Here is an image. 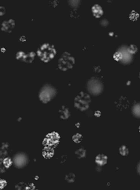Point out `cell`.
<instances>
[{
	"label": "cell",
	"instance_id": "7",
	"mask_svg": "<svg viewBox=\"0 0 140 190\" xmlns=\"http://www.w3.org/2000/svg\"><path fill=\"white\" fill-rule=\"evenodd\" d=\"M29 162V158L24 152H18L12 159V163L17 169H23Z\"/></svg>",
	"mask_w": 140,
	"mask_h": 190
},
{
	"label": "cell",
	"instance_id": "25",
	"mask_svg": "<svg viewBox=\"0 0 140 190\" xmlns=\"http://www.w3.org/2000/svg\"><path fill=\"white\" fill-rule=\"evenodd\" d=\"M113 34H114V33L113 32H109V35L110 36V37H112V36H113Z\"/></svg>",
	"mask_w": 140,
	"mask_h": 190
},
{
	"label": "cell",
	"instance_id": "12",
	"mask_svg": "<svg viewBox=\"0 0 140 190\" xmlns=\"http://www.w3.org/2000/svg\"><path fill=\"white\" fill-rule=\"evenodd\" d=\"M107 161H108V157L106 155H102V154L98 155L95 158V163L99 167L105 166V164L107 163Z\"/></svg>",
	"mask_w": 140,
	"mask_h": 190
},
{
	"label": "cell",
	"instance_id": "3",
	"mask_svg": "<svg viewBox=\"0 0 140 190\" xmlns=\"http://www.w3.org/2000/svg\"><path fill=\"white\" fill-rule=\"evenodd\" d=\"M88 93L93 96H99L104 91V85L102 80L97 77L90 78L86 84Z\"/></svg>",
	"mask_w": 140,
	"mask_h": 190
},
{
	"label": "cell",
	"instance_id": "14",
	"mask_svg": "<svg viewBox=\"0 0 140 190\" xmlns=\"http://www.w3.org/2000/svg\"><path fill=\"white\" fill-rule=\"evenodd\" d=\"M131 113L135 117L140 119V103H136L133 105L131 108Z\"/></svg>",
	"mask_w": 140,
	"mask_h": 190
},
{
	"label": "cell",
	"instance_id": "6",
	"mask_svg": "<svg viewBox=\"0 0 140 190\" xmlns=\"http://www.w3.org/2000/svg\"><path fill=\"white\" fill-rule=\"evenodd\" d=\"M75 64V59L70 53L65 52L58 59V67L62 71L71 70Z\"/></svg>",
	"mask_w": 140,
	"mask_h": 190
},
{
	"label": "cell",
	"instance_id": "10",
	"mask_svg": "<svg viewBox=\"0 0 140 190\" xmlns=\"http://www.w3.org/2000/svg\"><path fill=\"white\" fill-rule=\"evenodd\" d=\"M15 27V21L13 19L4 21L2 23V31L5 32H11L12 30L14 29Z\"/></svg>",
	"mask_w": 140,
	"mask_h": 190
},
{
	"label": "cell",
	"instance_id": "26",
	"mask_svg": "<svg viewBox=\"0 0 140 190\" xmlns=\"http://www.w3.org/2000/svg\"><path fill=\"white\" fill-rule=\"evenodd\" d=\"M130 84H131V82H130V81H128V83H127V85H130Z\"/></svg>",
	"mask_w": 140,
	"mask_h": 190
},
{
	"label": "cell",
	"instance_id": "24",
	"mask_svg": "<svg viewBox=\"0 0 140 190\" xmlns=\"http://www.w3.org/2000/svg\"><path fill=\"white\" fill-rule=\"evenodd\" d=\"M137 172L140 175V161L138 163V166H137Z\"/></svg>",
	"mask_w": 140,
	"mask_h": 190
},
{
	"label": "cell",
	"instance_id": "16",
	"mask_svg": "<svg viewBox=\"0 0 140 190\" xmlns=\"http://www.w3.org/2000/svg\"><path fill=\"white\" fill-rule=\"evenodd\" d=\"M86 155H87V151L86 150L84 149V148H80L76 151V155L79 158H83L86 157Z\"/></svg>",
	"mask_w": 140,
	"mask_h": 190
},
{
	"label": "cell",
	"instance_id": "21",
	"mask_svg": "<svg viewBox=\"0 0 140 190\" xmlns=\"http://www.w3.org/2000/svg\"><path fill=\"white\" fill-rule=\"evenodd\" d=\"M65 181H68L69 183H72V182L75 181V175L72 173H70L65 176Z\"/></svg>",
	"mask_w": 140,
	"mask_h": 190
},
{
	"label": "cell",
	"instance_id": "8",
	"mask_svg": "<svg viewBox=\"0 0 140 190\" xmlns=\"http://www.w3.org/2000/svg\"><path fill=\"white\" fill-rule=\"evenodd\" d=\"M35 53L34 52H29V53H24L23 51H20L16 54V59L19 61L24 62L27 64L32 63L34 59H35Z\"/></svg>",
	"mask_w": 140,
	"mask_h": 190
},
{
	"label": "cell",
	"instance_id": "23",
	"mask_svg": "<svg viewBox=\"0 0 140 190\" xmlns=\"http://www.w3.org/2000/svg\"><path fill=\"white\" fill-rule=\"evenodd\" d=\"M0 12H1V13H0V15H1V16L5 14V8H4L3 6H1V7H0Z\"/></svg>",
	"mask_w": 140,
	"mask_h": 190
},
{
	"label": "cell",
	"instance_id": "20",
	"mask_svg": "<svg viewBox=\"0 0 140 190\" xmlns=\"http://www.w3.org/2000/svg\"><path fill=\"white\" fill-rule=\"evenodd\" d=\"M139 18V15L138 14L137 12L135 11H131L129 15V18L131 21H136L138 18Z\"/></svg>",
	"mask_w": 140,
	"mask_h": 190
},
{
	"label": "cell",
	"instance_id": "5",
	"mask_svg": "<svg viewBox=\"0 0 140 190\" xmlns=\"http://www.w3.org/2000/svg\"><path fill=\"white\" fill-rule=\"evenodd\" d=\"M91 99L90 94L85 92H80L74 99V106L80 111L88 110L90 105Z\"/></svg>",
	"mask_w": 140,
	"mask_h": 190
},
{
	"label": "cell",
	"instance_id": "19",
	"mask_svg": "<svg viewBox=\"0 0 140 190\" xmlns=\"http://www.w3.org/2000/svg\"><path fill=\"white\" fill-rule=\"evenodd\" d=\"M83 140V136H82L81 135L79 134V133H77V134H75L73 136V140L76 143H80Z\"/></svg>",
	"mask_w": 140,
	"mask_h": 190
},
{
	"label": "cell",
	"instance_id": "11",
	"mask_svg": "<svg viewBox=\"0 0 140 190\" xmlns=\"http://www.w3.org/2000/svg\"><path fill=\"white\" fill-rule=\"evenodd\" d=\"M91 12H92L94 17L96 18H100L104 14V10L99 4H94L91 7Z\"/></svg>",
	"mask_w": 140,
	"mask_h": 190
},
{
	"label": "cell",
	"instance_id": "2",
	"mask_svg": "<svg viewBox=\"0 0 140 190\" xmlns=\"http://www.w3.org/2000/svg\"><path fill=\"white\" fill-rule=\"evenodd\" d=\"M113 59L121 64L129 65L133 61L134 56L129 52L128 46L124 44L122 46H120L116 51V53H114Z\"/></svg>",
	"mask_w": 140,
	"mask_h": 190
},
{
	"label": "cell",
	"instance_id": "15",
	"mask_svg": "<svg viewBox=\"0 0 140 190\" xmlns=\"http://www.w3.org/2000/svg\"><path fill=\"white\" fill-rule=\"evenodd\" d=\"M68 4L73 10H76L79 8L81 4V0H68Z\"/></svg>",
	"mask_w": 140,
	"mask_h": 190
},
{
	"label": "cell",
	"instance_id": "9",
	"mask_svg": "<svg viewBox=\"0 0 140 190\" xmlns=\"http://www.w3.org/2000/svg\"><path fill=\"white\" fill-rule=\"evenodd\" d=\"M59 140H60V136L57 132H51L50 134L47 135L45 140H44V143L47 144V146H52L58 143Z\"/></svg>",
	"mask_w": 140,
	"mask_h": 190
},
{
	"label": "cell",
	"instance_id": "4",
	"mask_svg": "<svg viewBox=\"0 0 140 190\" xmlns=\"http://www.w3.org/2000/svg\"><path fill=\"white\" fill-rule=\"evenodd\" d=\"M57 90L50 84H44L39 92V98L44 104L51 102L57 96Z\"/></svg>",
	"mask_w": 140,
	"mask_h": 190
},
{
	"label": "cell",
	"instance_id": "27",
	"mask_svg": "<svg viewBox=\"0 0 140 190\" xmlns=\"http://www.w3.org/2000/svg\"><path fill=\"white\" fill-rule=\"evenodd\" d=\"M2 52H3V53H4V52H5V48H2Z\"/></svg>",
	"mask_w": 140,
	"mask_h": 190
},
{
	"label": "cell",
	"instance_id": "22",
	"mask_svg": "<svg viewBox=\"0 0 140 190\" xmlns=\"http://www.w3.org/2000/svg\"><path fill=\"white\" fill-rule=\"evenodd\" d=\"M100 24H101V26L103 27H107L109 25V21L107 19H102L100 21Z\"/></svg>",
	"mask_w": 140,
	"mask_h": 190
},
{
	"label": "cell",
	"instance_id": "28",
	"mask_svg": "<svg viewBox=\"0 0 140 190\" xmlns=\"http://www.w3.org/2000/svg\"><path fill=\"white\" fill-rule=\"evenodd\" d=\"M139 78H140V72H139Z\"/></svg>",
	"mask_w": 140,
	"mask_h": 190
},
{
	"label": "cell",
	"instance_id": "1",
	"mask_svg": "<svg viewBox=\"0 0 140 190\" xmlns=\"http://www.w3.org/2000/svg\"><path fill=\"white\" fill-rule=\"evenodd\" d=\"M36 54L42 61L44 63H48L55 57L57 51L53 44L44 43L38 48Z\"/></svg>",
	"mask_w": 140,
	"mask_h": 190
},
{
	"label": "cell",
	"instance_id": "18",
	"mask_svg": "<svg viewBox=\"0 0 140 190\" xmlns=\"http://www.w3.org/2000/svg\"><path fill=\"white\" fill-rule=\"evenodd\" d=\"M128 50L129 52L133 55V56H135L136 53H138V48L136 45H135V44H131V45H129L128 46Z\"/></svg>",
	"mask_w": 140,
	"mask_h": 190
},
{
	"label": "cell",
	"instance_id": "17",
	"mask_svg": "<svg viewBox=\"0 0 140 190\" xmlns=\"http://www.w3.org/2000/svg\"><path fill=\"white\" fill-rule=\"evenodd\" d=\"M119 151H120V154L123 156H127V155L129 154V150L128 148L125 146V145H123L120 147L119 149Z\"/></svg>",
	"mask_w": 140,
	"mask_h": 190
},
{
	"label": "cell",
	"instance_id": "13",
	"mask_svg": "<svg viewBox=\"0 0 140 190\" xmlns=\"http://www.w3.org/2000/svg\"><path fill=\"white\" fill-rule=\"evenodd\" d=\"M58 113L60 117H61V119H63V120H67L68 118L70 117V114H71L69 110L64 105H62L61 108L59 109Z\"/></svg>",
	"mask_w": 140,
	"mask_h": 190
}]
</instances>
